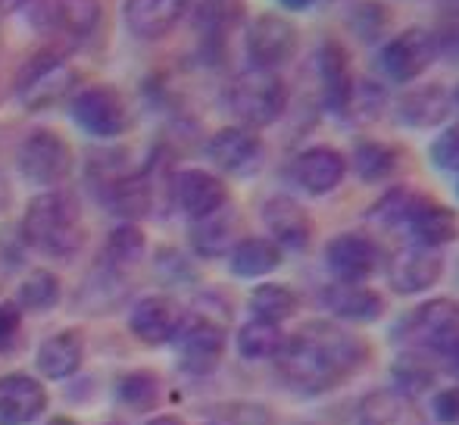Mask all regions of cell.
Instances as JSON below:
<instances>
[{
	"instance_id": "bcb514c9",
	"label": "cell",
	"mask_w": 459,
	"mask_h": 425,
	"mask_svg": "<svg viewBox=\"0 0 459 425\" xmlns=\"http://www.w3.org/2000/svg\"><path fill=\"white\" fill-rule=\"evenodd\" d=\"M309 4L313 0H281V6H288V10H307Z\"/></svg>"
},
{
	"instance_id": "ffe728a7",
	"label": "cell",
	"mask_w": 459,
	"mask_h": 425,
	"mask_svg": "<svg viewBox=\"0 0 459 425\" xmlns=\"http://www.w3.org/2000/svg\"><path fill=\"white\" fill-rule=\"evenodd\" d=\"M294 182L309 195H328L344 182L347 160L334 147H309L290 166Z\"/></svg>"
},
{
	"instance_id": "3957f363",
	"label": "cell",
	"mask_w": 459,
	"mask_h": 425,
	"mask_svg": "<svg viewBox=\"0 0 459 425\" xmlns=\"http://www.w3.org/2000/svg\"><path fill=\"white\" fill-rule=\"evenodd\" d=\"M229 107L244 128L273 126L288 107V85L273 69H244L229 88Z\"/></svg>"
},
{
	"instance_id": "6da1fadb",
	"label": "cell",
	"mask_w": 459,
	"mask_h": 425,
	"mask_svg": "<svg viewBox=\"0 0 459 425\" xmlns=\"http://www.w3.org/2000/svg\"><path fill=\"white\" fill-rule=\"evenodd\" d=\"M275 360L278 372L290 388L319 395L353 376L359 366H366L368 347L357 334L319 322V325H307L290 341H281Z\"/></svg>"
},
{
	"instance_id": "8d00e7d4",
	"label": "cell",
	"mask_w": 459,
	"mask_h": 425,
	"mask_svg": "<svg viewBox=\"0 0 459 425\" xmlns=\"http://www.w3.org/2000/svg\"><path fill=\"white\" fill-rule=\"evenodd\" d=\"M406 413V401L400 391H372L359 403V422L363 425H394Z\"/></svg>"
},
{
	"instance_id": "8992f818",
	"label": "cell",
	"mask_w": 459,
	"mask_h": 425,
	"mask_svg": "<svg viewBox=\"0 0 459 425\" xmlns=\"http://www.w3.org/2000/svg\"><path fill=\"white\" fill-rule=\"evenodd\" d=\"M172 341L178 344V357H182L185 369L204 376V372L216 369L219 357H222L225 325L206 317V313H187V317H182V325H178Z\"/></svg>"
},
{
	"instance_id": "b9f144b4",
	"label": "cell",
	"mask_w": 459,
	"mask_h": 425,
	"mask_svg": "<svg viewBox=\"0 0 459 425\" xmlns=\"http://www.w3.org/2000/svg\"><path fill=\"white\" fill-rule=\"evenodd\" d=\"M435 413L441 422L454 425L459 422V388H450V391H441L435 401Z\"/></svg>"
},
{
	"instance_id": "f1b7e54d",
	"label": "cell",
	"mask_w": 459,
	"mask_h": 425,
	"mask_svg": "<svg viewBox=\"0 0 459 425\" xmlns=\"http://www.w3.org/2000/svg\"><path fill=\"white\" fill-rule=\"evenodd\" d=\"M244 19V0H200L197 6V29L206 38H225L238 29Z\"/></svg>"
},
{
	"instance_id": "60d3db41",
	"label": "cell",
	"mask_w": 459,
	"mask_h": 425,
	"mask_svg": "<svg viewBox=\"0 0 459 425\" xmlns=\"http://www.w3.org/2000/svg\"><path fill=\"white\" fill-rule=\"evenodd\" d=\"M22 325V310L19 304H0V347H10Z\"/></svg>"
},
{
	"instance_id": "f6af8a7d",
	"label": "cell",
	"mask_w": 459,
	"mask_h": 425,
	"mask_svg": "<svg viewBox=\"0 0 459 425\" xmlns=\"http://www.w3.org/2000/svg\"><path fill=\"white\" fill-rule=\"evenodd\" d=\"M22 6H29V0H0V16H6V13L22 10Z\"/></svg>"
},
{
	"instance_id": "1f68e13d",
	"label": "cell",
	"mask_w": 459,
	"mask_h": 425,
	"mask_svg": "<svg viewBox=\"0 0 459 425\" xmlns=\"http://www.w3.org/2000/svg\"><path fill=\"white\" fill-rule=\"evenodd\" d=\"M281 341L284 338H281V332H278V325L263 322V319H250L247 325H241V332H238V351L247 360H269L278 353Z\"/></svg>"
},
{
	"instance_id": "cb8c5ba5",
	"label": "cell",
	"mask_w": 459,
	"mask_h": 425,
	"mask_svg": "<svg viewBox=\"0 0 459 425\" xmlns=\"http://www.w3.org/2000/svg\"><path fill=\"white\" fill-rule=\"evenodd\" d=\"M325 307L341 319L351 322H375L385 313V300L378 291L357 282H334L325 291Z\"/></svg>"
},
{
	"instance_id": "30bf717a",
	"label": "cell",
	"mask_w": 459,
	"mask_h": 425,
	"mask_svg": "<svg viewBox=\"0 0 459 425\" xmlns=\"http://www.w3.org/2000/svg\"><path fill=\"white\" fill-rule=\"evenodd\" d=\"M172 204L185 212L187 219H206L222 207H229V188L219 176L206 169H185L178 176H172L169 182Z\"/></svg>"
},
{
	"instance_id": "ba28073f",
	"label": "cell",
	"mask_w": 459,
	"mask_h": 425,
	"mask_svg": "<svg viewBox=\"0 0 459 425\" xmlns=\"http://www.w3.org/2000/svg\"><path fill=\"white\" fill-rule=\"evenodd\" d=\"M437 50L431 41L429 29H403L400 35L387 38L378 54V63L387 79L394 82H412L435 63Z\"/></svg>"
},
{
	"instance_id": "ee69618b",
	"label": "cell",
	"mask_w": 459,
	"mask_h": 425,
	"mask_svg": "<svg viewBox=\"0 0 459 425\" xmlns=\"http://www.w3.org/2000/svg\"><path fill=\"white\" fill-rule=\"evenodd\" d=\"M444 369H447L454 378H459V347H454V351L444 353Z\"/></svg>"
},
{
	"instance_id": "7c38bea8",
	"label": "cell",
	"mask_w": 459,
	"mask_h": 425,
	"mask_svg": "<svg viewBox=\"0 0 459 425\" xmlns=\"http://www.w3.org/2000/svg\"><path fill=\"white\" fill-rule=\"evenodd\" d=\"M444 275V256L435 247H400L387 263V282L397 294H419Z\"/></svg>"
},
{
	"instance_id": "8fae6325",
	"label": "cell",
	"mask_w": 459,
	"mask_h": 425,
	"mask_svg": "<svg viewBox=\"0 0 459 425\" xmlns=\"http://www.w3.org/2000/svg\"><path fill=\"white\" fill-rule=\"evenodd\" d=\"M29 6L31 22L41 31H56V35L85 38L100 19L97 0H29Z\"/></svg>"
},
{
	"instance_id": "74e56055",
	"label": "cell",
	"mask_w": 459,
	"mask_h": 425,
	"mask_svg": "<svg viewBox=\"0 0 459 425\" xmlns=\"http://www.w3.org/2000/svg\"><path fill=\"white\" fill-rule=\"evenodd\" d=\"M431 41H435L437 56L459 60V10H444L437 29L431 31Z\"/></svg>"
},
{
	"instance_id": "d6986e66",
	"label": "cell",
	"mask_w": 459,
	"mask_h": 425,
	"mask_svg": "<svg viewBox=\"0 0 459 425\" xmlns=\"http://www.w3.org/2000/svg\"><path fill=\"white\" fill-rule=\"evenodd\" d=\"M322 82V100L332 113H347L353 100V75H351V56L338 41H325L316 56Z\"/></svg>"
},
{
	"instance_id": "603a6c76",
	"label": "cell",
	"mask_w": 459,
	"mask_h": 425,
	"mask_svg": "<svg viewBox=\"0 0 459 425\" xmlns=\"http://www.w3.org/2000/svg\"><path fill=\"white\" fill-rule=\"evenodd\" d=\"M450 91L444 85H419L406 91L397 104V116L412 128H435L450 116Z\"/></svg>"
},
{
	"instance_id": "d4e9b609",
	"label": "cell",
	"mask_w": 459,
	"mask_h": 425,
	"mask_svg": "<svg viewBox=\"0 0 459 425\" xmlns=\"http://www.w3.org/2000/svg\"><path fill=\"white\" fill-rule=\"evenodd\" d=\"M82 353H85V341L75 328H66L60 334H50L41 347H38V369L48 378H69L79 372Z\"/></svg>"
},
{
	"instance_id": "f35d334b",
	"label": "cell",
	"mask_w": 459,
	"mask_h": 425,
	"mask_svg": "<svg viewBox=\"0 0 459 425\" xmlns=\"http://www.w3.org/2000/svg\"><path fill=\"white\" fill-rule=\"evenodd\" d=\"M431 163L444 172H459V126H450L431 141Z\"/></svg>"
},
{
	"instance_id": "484cf974",
	"label": "cell",
	"mask_w": 459,
	"mask_h": 425,
	"mask_svg": "<svg viewBox=\"0 0 459 425\" xmlns=\"http://www.w3.org/2000/svg\"><path fill=\"white\" fill-rule=\"evenodd\" d=\"M410 231L422 247H441V244H450L456 241L459 235V219L456 212L444 204H435V201H425L422 207L412 212L410 222Z\"/></svg>"
},
{
	"instance_id": "f546056e",
	"label": "cell",
	"mask_w": 459,
	"mask_h": 425,
	"mask_svg": "<svg viewBox=\"0 0 459 425\" xmlns=\"http://www.w3.org/2000/svg\"><path fill=\"white\" fill-rule=\"evenodd\" d=\"M397 163V151L381 144V141H359L353 151V166H357V176L363 182H385L387 176H394Z\"/></svg>"
},
{
	"instance_id": "5bb4252c",
	"label": "cell",
	"mask_w": 459,
	"mask_h": 425,
	"mask_svg": "<svg viewBox=\"0 0 459 425\" xmlns=\"http://www.w3.org/2000/svg\"><path fill=\"white\" fill-rule=\"evenodd\" d=\"M185 313L178 310V304L172 298H163V294H153V298H141L138 304L132 307V317H128V328L138 341L151 347L169 344L176 338L178 325H182Z\"/></svg>"
},
{
	"instance_id": "7dc6e473",
	"label": "cell",
	"mask_w": 459,
	"mask_h": 425,
	"mask_svg": "<svg viewBox=\"0 0 459 425\" xmlns=\"http://www.w3.org/2000/svg\"><path fill=\"white\" fill-rule=\"evenodd\" d=\"M147 425H185V422L176 420V416H157V420H151Z\"/></svg>"
},
{
	"instance_id": "4dcf8cb0",
	"label": "cell",
	"mask_w": 459,
	"mask_h": 425,
	"mask_svg": "<svg viewBox=\"0 0 459 425\" xmlns=\"http://www.w3.org/2000/svg\"><path fill=\"white\" fill-rule=\"evenodd\" d=\"M250 310H254L256 319L278 325V322L290 319L297 313V294L284 285H260L250 294Z\"/></svg>"
},
{
	"instance_id": "277c9868",
	"label": "cell",
	"mask_w": 459,
	"mask_h": 425,
	"mask_svg": "<svg viewBox=\"0 0 459 425\" xmlns=\"http://www.w3.org/2000/svg\"><path fill=\"white\" fill-rule=\"evenodd\" d=\"M75 85V73L60 54L54 50H41L31 60L22 63L16 75V94L22 107L29 109H48L60 104Z\"/></svg>"
},
{
	"instance_id": "9a60e30c",
	"label": "cell",
	"mask_w": 459,
	"mask_h": 425,
	"mask_svg": "<svg viewBox=\"0 0 459 425\" xmlns=\"http://www.w3.org/2000/svg\"><path fill=\"white\" fill-rule=\"evenodd\" d=\"M48 407V391L25 372L0 378V425H29Z\"/></svg>"
},
{
	"instance_id": "d6a6232c",
	"label": "cell",
	"mask_w": 459,
	"mask_h": 425,
	"mask_svg": "<svg viewBox=\"0 0 459 425\" xmlns=\"http://www.w3.org/2000/svg\"><path fill=\"white\" fill-rule=\"evenodd\" d=\"M144 256V231L134 222H122L107 238V263L116 269L134 266Z\"/></svg>"
},
{
	"instance_id": "7a4b0ae2",
	"label": "cell",
	"mask_w": 459,
	"mask_h": 425,
	"mask_svg": "<svg viewBox=\"0 0 459 425\" xmlns=\"http://www.w3.org/2000/svg\"><path fill=\"white\" fill-rule=\"evenodd\" d=\"M22 235L35 250L48 256H73L85 241L82 231V207L69 191H44L29 204L22 216Z\"/></svg>"
},
{
	"instance_id": "5b68a950",
	"label": "cell",
	"mask_w": 459,
	"mask_h": 425,
	"mask_svg": "<svg viewBox=\"0 0 459 425\" xmlns=\"http://www.w3.org/2000/svg\"><path fill=\"white\" fill-rule=\"evenodd\" d=\"M16 166L31 185H60L73 169V151L50 128H35L22 138L16 151Z\"/></svg>"
},
{
	"instance_id": "9c48e42d",
	"label": "cell",
	"mask_w": 459,
	"mask_h": 425,
	"mask_svg": "<svg viewBox=\"0 0 459 425\" xmlns=\"http://www.w3.org/2000/svg\"><path fill=\"white\" fill-rule=\"evenodd\" d=\"M297 50V29L284 16L263 13L247 29V56L256 69H275L294 56Z\"/></svg>"
},
{
	"instance_id": "52a82bcc",
	"label": "cell",
	"mask_w": 459,
	"mask_h": 425,
	"mask_svg": "<svg viewBox=\"0 0 459 425\" xmlns=\"http://www.w3.org/2000/svg\"><path fill=\"white\" fill-rule=\"evenodd\" d=\"M73 119L94 138H119L128 128V109L116 88L94 85L73 100Z\"/></svg>"
},
{
	"instance_id": "e0dca14e",
	"label": "cell",
	"mask_w": 459,
	"mask_h": 425,
	"mask_svg": "<svg viewBox=\"0 0 459 425\" xmlns=\"http://www.w3.org/2000/svg\"><path fill=\"white\" fill-rule=\"evenodd\" d=\"M412 322V334L419 341H425L435 351H454L459 347V304L450 298H437L422 304L416 313L410 317Z\"/></svg>"
},
{
	"instance_id": "836d02e7",
	"label": "cell",
	"mask_w": 459,
	"mask_h": 425,
	"mask_svg": "<svg viewBox=\"0 0 459 425\" xmlns=\"http://www.w3.org/2000/svg\"><path fill=\"white\" fill-rule=\"evenodd\" d=\"M157 395H160V382L153 372H128V376L119 378V388H116V397H119L122 407L134 410V413H144L157 403Z\"/></svg>"
},
{
	"instance_id": "2e32d148",
	"label": "cell",
	"mask_w": 459,
	"mask_h": 425,
	"mask_svg": "<svg viewBox=\"0 0 459 425\" xmlns=\"http://www.w3.org/2000/svg\"><path fill=\"white\" fill-rule=\"evenodd\" d=\"M328 269L338 275L341 282H363L378 266V247L372 238L357 235V231H344L334 235L325 247Z\"/></svg>"
},
{
	"instance_id": "4fadbf2b",
	"label": "cell",
	"mask_w": 459,
	"mask_h": 425,
	"mask_svg": "<svg viewBox=\"0 0 459 425\" xmlns=\"http://www.w3.org/2000/svg\"><path fill=\"white\" fill-rule=\"evenodd\" d=\"M206 153L210 160L219 166L222 172H231V176H244V172H254L263 160V141L256 132L244 126H229L219 128L216 134L206 144Z\"/></svg>"
},
{
	"instance_id": "7bdbcfd3",
	"label": "cell",
	"mask_w": 459,
	"mask_h": 425,
	"mask_svg": "<svg viewBox=\"0 0 459 425\" xmlns=\"http://www.w3.org/2000/svg\"><path fill=\"white\" fill-rule=\"evenodd\" d=\"M397 378L406 385V388H425L431 382V376L416 363V360H406V363L397 366Z\"/></svg>"
},
{
	"instance_id": "ac0fdd59",
	"label": "cell",
	"mask_w": 459,
	"mask_h": 425,
	"mask_svg": "<svg viewBox=\"0 0 459 425\" xmlns=\"http://www.w3.org/2000/svg\"><path fill=\"white\" fill-rule=\"evenodd\" d=\"M191 0H126L122 16L134 38H163L166 31H172L178 25V19L187 13Z\"/></svg>"
},
{
	"instance_id": "44dd1931",
	"label": "cell",
	"mask_w": 459,
	"mask_h": 425,
	"mask_svg": "<svg viewBox=\"0 0 459 425\" xmlns=\"http://www.w3.org/2000/svg\"><path fill=\"white\" fill-rule=\"evenodd\" d=\"M263 222H266L273 241L281 244V247L303 250L309 244V238H313V219H309V212L284 195L269 197L263 204Z\"/></svg>"
},
{
	"instance_id": "83f0119b",
	"label": "cell",
	"mask_w": 459,
	"mask_h": 425,
	"mask_svg": "<svg viewBox=\"0 0 459 425\" xmlns=\"http://www.w3.org/2000/svg\"><path fill=\"white\" fill-rule=\"evenodd\" d=\"M281 263V247L273 238H244L231 247V273L241 279H260L278 269Z\"/></svg>"
},
{
	"instance_id": "4316f807",
	"label": "cell",
	"mask_w": 459,
	"mask_h": 425,
	"mask_svg": "<svg viewBox=\"0 0 459 425\" xmlns=\"http://www.w3.org/2000/svg\"><path fill=\"white\" fill-rule=\"evenodd\" d=\"M235 235H238V219L229 207H222L219 212L206 219H197L191 225V244L200 256H225L235 247Z\"/></svg>"
},
{
	"instance_id": "f907efd6",
	"label": "cell",
	"mask_w": 459,
	"mask_h": 425,
	"mask_svg": "<svg viewBox=\"0 0 459 425\" xmlns=\"http://www.w3.org/2000/svg\"><path fill=\"white\" fill-rule=\"evenodd\" d=\"M456 107H459V88H456Z\"/></svg>"
},
{
	"instance_id": "7402d4cb",
	"label": "cell",
	"mask_w": 459,
	"mask_h": 425,
	"mask_svg": "<svg viewBox=\"0 0 459 425\" xmlns=\"http://www.w3.org/2000/svg\"><path fill=\"white\" fill-rule=\"evenodd\" d=\"M103 201L107 207L122 219H141L153 210L157 195H153V182L151 172H134V176H116L107 182L103 188Z\"/></svg>"
},
{
	"instance_id": "c3c4849f",
	"label": "cell",
	"mask_w": 459,
	"mask_h": 425,
	"mask_svg": "<svg viewBox=\"0 0 459 425\" xmlns=\"http://www.w3.org/2000/svg\"><path fill=\"white\" fill-rule=\"evenodd\" d=\"M48 425H75L73 420H66V416H56V420H50Z\"/></svg>"
},
{
	"instance_id": "681fc988",
	"label": "cell",
	"mask_w": 459,
	"mask_h": 425,
	"mask_svg": "<svg viewBox=\"0 0 459 425\" xmlns=\"http://www.w3.org/2000/svg\"><path fill=\"white\" fill-rule=\"evenodd\" d=\"M444 10H459V0H444Z\"/></svg>"
},
{
	"instance_id": "e575fe53",
	"label": "cell",
	"mask_w": 459,
	"mask_h": 425,
	"mask_svg": "<svg viewBox=\"0 0 459 425\" xmlns=\"http://www.w3.org/2000/svg\"><path fill=\"white\" fill-rule=\"evenodd\" d=\"M19 307H25V310H50V307H56V300H60V279H56L54 273H48V269H35V273H29V279L19 285Z\"/></svg>"
},
{
	"instance_id": "ab89813d",
	"label": "cell",
	"mask_w": 459,
	"mask_h": 425,
	"mask_svg": "<svg viewBox=\"0 0 459 425\" xmlns=\"http://www.w3.org/2000/svg\"><path fill=\"white\" fill-rule=\"evenodd\" d=\"M351 25H353V31H357L359 38L372 41V38H378L381 31H385V25H387L385 6L372 4V0H366V4H359L357 10L351 13Z\"/></svg>"
},
{
	"instance_id": "d590c367",
	"label": "cell",
	"mask_w": 459,
	"mask_h": 425,
	"mask_svg": "<svg viewBox=\"0 0 459 425\" xmlns=\"http://www.w3.org/2000/svg\"><path fill=\"white\" fill-rule=\"evenodd\" d=\"M425 201H429V197L412 188H394L372 207V219H378V222H385V225H406L412 219V212L422 207Z\"/></svg>"
}]
</instances>
